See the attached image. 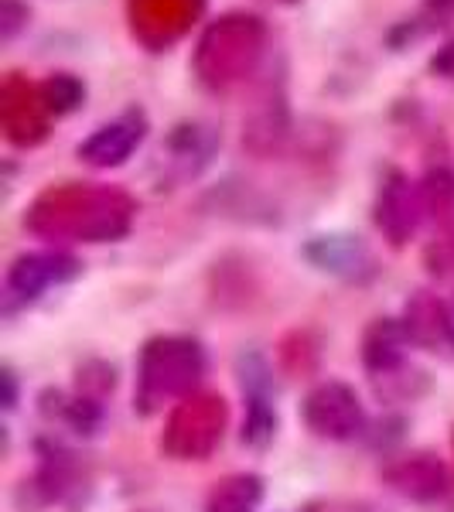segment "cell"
I'll return each mask as SVG.
<instances>
[{"label": "cell", "mask_w": 454, "mask_h": 512, "mask_svg": "<svg viewBox=\"0 0 454 512\" xmlns=\"http://www.w3.org/2000/svg\"><path fill=\"white\" fill-rule=\"evenodd\" d=\"M386 482L393 485V492L414 502H434L444 495V468L431 454H414V458L386 468Z\"/></svg>", "instance_id": "8992f818"}, {"label": "cell", "mask_w": 454, "mask_h": 512, "mask_svg": "<svg viewBox=\"0 0 454 512\" xmlns=\"http://www.w3.org/2000/svg\"><path fill=\"white\" fill-rule=\"evenodd\" d=\"M41 93H45V103H48V110H55V113H69V110H76V106L82 103V82L79 79H72V76H55V79H48L45 86H41Z\"/></svg>", "instance_id": "8fae6325"}, {"label": "cell", "mask_w": 454, "mask_h": 512, "mask_svg": "<svg viewBox=\"0 0 454 512\" xmlns=\"http://www.w3.org/2000/svg\"><path fill=\"white\" fill-rule=\"evenodd\" d=\"M417 219H420V198L414 192V185H410L407 178L393 175L383 185L379 202H376L379 229H383L393 246H403L410 239V233L417 229Z\"/></svg>", "instance_id": "277c9868"}, {"label": "cell", "mask_w": 454, "mask_h": 512, "mask_svg": "<svg viewBox=\"0 0 454 512\" xmlns=\"http://www.w3.org/2000/svg\"><path fill=\"white\" fill-rule=\"evenodd\" d=\"M308 256L318 263L321 270H332V274H345V277H356L359 267H369L366 246L356 243V239H349V236L318 239V243L308 250Z\"/></svg>", "instance_id": "9c48e42d"}, {"label": "cell", "mask_w": 454, "mask_h": 512, "mask_svg": "<svg viewBox=\"0 0 454 512\" xmlns=\"http://www.w3.org/2000/svg\"><path fill=\"white\" fill-rule=\"evenodd\" d=\"M362 403L342 383H321L304 400V424L328 441H349L362 431Z\"/></svg>", "instance_id": "7a4b0ae2"}, {"label": "cell", "mask_w": 454, "mask_h": 512, "mask_svg": "<svg viewBox=\"0 0 454 512\" xmlns=\"http://www.w3.org/2000/svg\"><path fill=\"white\" fill-rule=\"evenodd\" d=\"M4 386H7V393H4V407L11 410V407H14V393H18V390H14V373H4Z\"/></svg>", "instance_id": "5bb4252c"}, {"label": "cell", "mask_w": 454, "mask_h": 512, "mask_svg": "<svg viewBox=\"0 0 454 512\" xmlns=\"http://www.w3.org/2000/svg\"><path fill=\"white\" fill-rule=\"evenodd\" d=\"M202 376V352L188 338H158L144 352V403L192 390Z\"/></svg>", "instance_id": "6da1fadb"}, {"label": "cell", "mask_w": 454, "mask_h": 512, "mask_svg": "<svg viewBox=\"0 0 454 512\" xmlns=\"http://www.w3.org/2000/svg\"><path fill=\"white\" fill-rule=\"evenodd\" d=\"M274 427H277V417L274 410L267 407V403L260 400V396H253L250 403V417H246V427H243V441L246 444H267L270 437H274Z\"/></svg>", "instance_id": "7c38bea8"}, {"label": "cell", "mask_w": 454, "mask_h": 512, "mask_svg": "<svg viewBox=\"0 0 454 512\" xmlns=\"http://www.w3.org/2000/svg\"><path fill=\"white\" fill-rule=\"evenodd\" d=\"M140 137H144V123L137 117H123L117 123H110V127L96 130V134L79 147V158L86 164H93V168H117V164H123L137 151Z\"/></svg>", "instance_id": "5b68a950"}, {"label": "cell", "mask_w": 454, "mask_h": 512, "mask_svg": "<svg viewBox=\"0 0 454 512\" xmlns=\"http://www.w3.org/2000/svg\"><path fill=\"white\" fill-rule=\"evenodd\" d=\"M263 499V482L257 475H229L209 492L205 512H253Z\"/></svg>", "instance_id": "30bf717a"}, {"label": "cell", "mask_w": 454, "mask_h": 512, "mask_svg": "<svg viewBox=\"0 0 454 512\" xmlns=\"http://www.w3.org/2000/svg\"><path fill=\"white\" fill-rule=\"evenodd\" d=\"M407 342H410V335L400 321H393V318L376 321L366 332V338H362V362H366V369H373V373H383V376L393 373L403 362Z\"/></svg>", "instance_id": "52a82bcc"}, {"label": "cell", "mask_w": 454, "mask_h": 512, "mask_svg": "<svg viewBox=\"0 0 454 512\" xmlns=\"http://www.w3.org/2000/svg\"><path fill=\"white\" fill-rule=\"evenodd\" d=\"M403 328H407L410 342L427 345V349H434L437 342H451L448 304H441L431 294H417L414 301L407 304V321H403Z\"/></svg>", "instance_id": "ba28073f"}, {"label": "cell", "mask_w": 454, "mask_h": 512, "mask_svg": "<svg viewBox=\"0 0 454 512\" xmlns=\"http://www.w3.org/2000/svg\"><path fill=\"white\" fill-rule=\"evenodd\" d=\"M431 69L437 72V76H444V79H454V41H451V45H444L441 52L434 55Z\"/></svg>", "instance_id": "4fadbf2b"}, {"label": "cell", "mask_w": 454, "mask_h": 512, "mask_svg": "<svg viewBox=\"0 0 454 512\" xmlns=\"http://www.w3.org/2000/svg\"><path fill=\"white\" fill-rule=\"evenodd\" d=\"M79 274V263L72 256H62V253H28V256H18L7 274V287L21 297H38L41 291L55 284H65Z\"/></svg>", "instance_id": "3957f363"}]
</instances>
